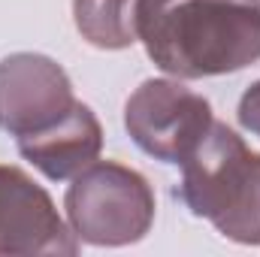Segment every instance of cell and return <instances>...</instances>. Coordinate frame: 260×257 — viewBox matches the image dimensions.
Instances as JSON below:
<instances>
[{"label": "cell", "mask_w": 260, "mask_h": 257, "mask_svg": "<svg viewBox=\"0 0 260 257\" xmlns=\"http://www.w3.org/2000/svg\"><path fill=\"white\" fill-rule=\"evenodd\" d=\"M67 224L76 239L88 245H130L139 242L154 221V191L148 179L115 160H94L64 197Z\"/></svg>", "instance_id": "cell-3"}, {"label": "cell", "mask_w": 260, "mask_h": 257, "mask_svg": "<svg viewBox=\"0 0 260 257\" xmlns=\"http://www.w3.org/2000/svg\"><path fill=\"white\" fill-rule=\"evenodd\" d=\"M79 239L24 170L0 164V257L76 254Z\"/></svg>", "instance_id": "cell-5"}, {"label": "cell", "mask_w": 260, "mask_h": 257, "mask_svg": "<svg viewBox=\"0 0 260 257\" xmlns=\"http://www.w3.org/2000/svg\"><path fill=\"white\" fill-rule=\"evenodd\" d=\"M139 0H73V18L82 40L97 49H127L136 43Z\"/></svg>", "instance_id": "cell-8"}, {"label": "cell", "mask_w": 260, "mask_h": 257, "mask_svg": "<svg viewBox=\"0 0 260 257\" xmlns=\"http://www.w3.org/2000/svg\"><path fill=\"white\" fill-rule=\"evenodd\" d=\"M212 121L209 100L185 88L179 79L142 82L124 106V127L130 139L164 164H182Z\"/></svg>", "instance_id": "cell-4"}, {"label": "cell", "mask_w": 260, "mask_h": 257, "mask_svg": "<svg viewBox=\"0 0 260 257\" xmlns=\"http://www.w3.org/2000/svg\"><path fill=\"white\" fill-rule=\"evenodd\" d=\"M100 148H103V127L97 115L79 100L52 127L18 136L21 157L30 160L52 182L79 176L85 167H91L100 157Z\"/></svg>", "instance_id": "cell-7"}, {"label": "cell", "mask_w": 260, "mask_h": 257, "mask_svg": "<svg viewBox=\"0 0 260 257\" xmlns=\"http://www.w3.org/2000/svg\"><path fill=\"white\" fill-rule=\"evenodd\" d=\"M73 103L70 76L58 61L34 52H18L0 61V127L15 139L52 127Z\"/></svg>", "instance_id": "cell-6"}, {"label": "cell", "mask_w": 260, "mask_h": 257, "mask_svg": "<svg viewBox=\"0 0 260 257\" xmlns=\"http://www.w3.org/2000/svg\"><path fill=\"white\" fill-rule=\"evenodd\" d=\"M182 203L233 242L260 245V154L221 121L182 160Z\"/></svg>", "instance_id": "cell-2"}, {"label": "cell", "mask_w": 260, "mask_h": 257, "mask_svg": "<svg viewBox=\"0 0 260 257\" xmlns=\"http://www.w3.org/2000/svg\"><path fill=\"white\" fill-rule=\"evenodd\" d=\"M136 40L176 79L236 73L260 58V0H139Z\"/></svg>", "instance_id": "cell-1"}, {"label": "cell", "mask_w": 260, "mask_h": 257, "mask_svg": "<svg viewBox=\"0 0 260 257\" xmlns=\"http://www.w3.org/2000/svg\"><path fill=\"white\" fill-rule=\"evenodd\" d=\"M236 115H239V124H242V127L251 130L254 136H260V82H254V85L242 94Z\"/></svg>", "instance_id": "cell-9"}]
</instances>
